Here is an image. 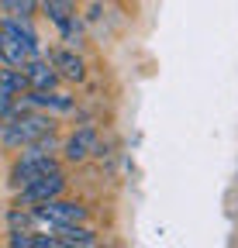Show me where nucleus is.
I'll return each mask as SVG.
<instances>
[{"label": "nucleus", "instance_id": "nucleus-10", "mask_svg": "<svg viewBox=\"0 0 238 248\" xmlns=\"http://www.w3.org/2000/svg\"><path fill=\"white\" fill-rule=\"evenodd\" d=\"M32 55H35V52L28 48V45H24V42H21L17 35H11L7 28H0V59H4L7 66L21 69V66H24V62L32 59Z\"/></svg>", "mask_w": 238, "mask_h": 248}, {"label": "nucleus", "instance_id": "nucleus-12", "mask_svg": "<svg viewBox=\"0 0 238 248\" xmlns=\"http://www.w3.org/2000/svg\"><path fill=\"white\" fill-rule=\"evenodd\" d=\"M7 245L14 248H59L55 234H35V231H11Z\"/></svg>", "mask_w": 238, "mask_h": 248}, {"label": "nucleus", "instance_id": "nucleus-15", "mask_svg": "<svg viewBox=\"0 0 238 248\" xmlns=\"http://www.w3.org/2000/svg\"><path fill=\"white\" fill-rule=\"evenodd\" d=\"M17 107H21V97H14L11 90H4V86H0V121H4V117H11Z\"/></svg>", "mask_w": 238, "mask_h": 248}, {"label": "nucleus", "instance_id": "nucleus-7", "mask_svg": "<svg viewBox=\"0 0 238 248\" xmlns=\"http://www.w3.org/2000/svg\"><path fill=\"white\" fill-rule=\"evenodd\" d=\"M48 62H52V69L59 73V79H69V83H83L86 79V62L73 48H52Z\"/></svg>", "mask_w": 238, "mask_h": 248}, {"label": "nucleus", "instance_id": "nucleus-4", "mask_svg": "<svg viewBox=\"0 0 238 248\" xmlns=\"http://www.w3.org/2000/svg\"><path fill=\"white\" fill-rule=\"evenodd\" d=\"M63 190H66V172L55 169V172H45V176L32 179L28 186H21V190H17V203L35 207V203H45L52 197H63Z\"/></svg>", "mask_w": 238, "mask_h": 248}, {"label": "nucleus", "instance_id": "nucleus-2", "mask_svg": "<svg viewBox=\"0 0 238 248\" xmlns=\"http://www.w3.org/2000/svg\"><path fill=\"white\" fill-rule=\"evenodd\" d=\"M32 210L38 217V224H45L52 231L55 228H66V224H83L86 221V207L76 203V200H63V197H52L45 203H35Z\"/></svg>", "mask_w": 238, "mask_h": 248}, {"label": "nucleus", "instance_id": "nucleus-3", "mask_svg": "<svg viewBox=\"0 0 238 248\" xmlns=\"http://www.w3.org/2000/svg\"><path fill=\"white\" fill-rule=\"evenodd\" d=\"M55 169H63L55 155H45V152H21V159H17L14 169H11V186H14V190H21V186H28L32 179H38V176H45V172H55Z\"/></svg>", "mask_w": 238, "mask_h": 248}, {"label": "nucleus", "instance_id": "nucleus-8", "mask_svg": "<svg viewBox=\"0 0 238 248\" xmlns=\"http://www.w3.org/2000/svg\"><path fill=\"white\" fill-rule=\"evenodd\" d=\"M21 73H24V79H28V90H55V86H59V73L52 69L48 59L32 55V59L21 66Z\"/></svg>", "mask_w": 238, "mask_h": 248}, {"label": "nucleus", "instance_id": "nucleus-9", "mask_svg": "<svg viewBox=\"0 0 238 248\" xmlns=\"http://www.w3.org/2000/svg\"><path fill=\"white\" fill-rule=\"evenodd\" d=\"M24 104L28 107H42V110H59V114L73 110V97H66V93H59V90H28Z\"/></svg>", "mask_w": 238, "mask_h": 248}, {"label": "nucleus", "instance_id": "nucleus-1", "mask_svg": "<svg viewBox=\"0 0 238 248\" xmlns=\"http://www.w3.org/2000/svg\"><path fill=\"white\" fill-rule=\"evenodd\" d=\"M45 131H52V117L35 114V110H21V107L11 117L0 121V141H4L7 148H24V145H32Z\"/></svg>", "mask_w": 238, "mask_h": 248}, {"label": "nucleus", "instance_id": "nucleus-13", "mask_svg": "<svg viewBox=\"0 0 238 248\" xmlns=\"http://www.w3.org/2000/svg\"><path fill=\"white\" fill-rule=\"evenodd\" d=\"M0 86L11 90L14 97H24V93H28V79H24V73H21V69H14V66L0 69Z\"/></svg>", "mask_w": 238, "mask_h": 248}, {"label": "nucleus", "instance_id": "nucleus-11", "mask_svg": "<svg viewBox=\"0 0 238 248\" xmlns=\"http://www.w3.org/2000/svg\"><path fill=\"white\" fill-rule=\"evenodd\" d=\"M55 238H59V248H73V245H79V248H94V245H100V238H97V231L94 228H83V224H66V228H55Z\"/></svg>", "mask_w": 238, "mask_h": 248}, {"label": "nucleus", "instance_id": "nucleus-5", "mask_svg": "<svg viewBox=\"0 0 238 248\" xmlns=\"http://www.w3.org/2000/svg\"><path fill=\"white\" fill-rule=\"evenodd\" d=\"M42 7L48 14V21L59 28L69 45H79L83 42V31H79V21H76V11H73V0H42Z\"/></svg>", "mask_w": 238, "mask_h": 248}, {"label": "nucleus", "instance_id": "nucleus-6", "mask_svg": "<svg viewBox=\"0 0 238 248\" xmlns=\"http://www.w3.org/2000/svg\"><path fill=\"white\" fill-rule=\"evenodd\" d=\"M63 155H66V162H86L90 155H97V128H79L73 131L66 141H63Z\"/></svg>", "mask_w": 238, "mask_h": 248}, {"label": "nucleus", "instance_id": "nucleus-14", "mask_svg": "<svg viewBox=\"0 0 238 248\" xmlns=\"http://www.w3.org/2000/svg\"><path fill=\"white\" fill-rule=\"evenodd\" d=\"M4 7L11 17H32L35 14V0H4Z\"/></svg>", "mask_w": 238, "mask_h": 248}]
</instances>
